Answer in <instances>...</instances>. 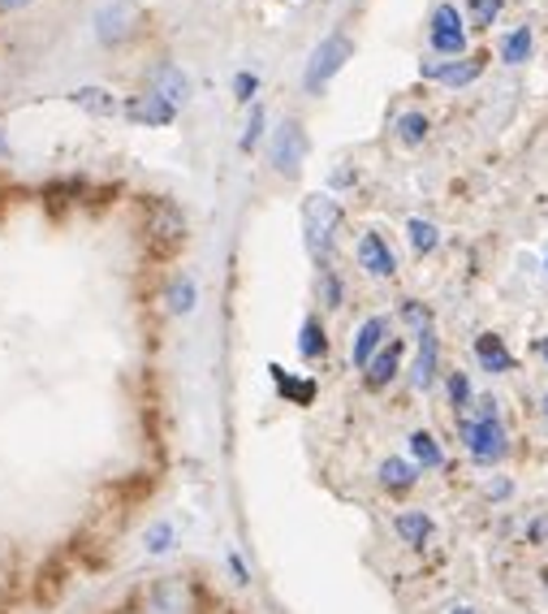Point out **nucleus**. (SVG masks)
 <instances>
[{
  "label": "nucleus",
  "instance_id": "11",
  "mask_svg": "<svg viewBox=\"0 0 548 614\" xmlns=\"http://www.w3.org/2000/svg\"><path fill=\"white\" fill-rule=\"evenodd\" d=\"M376 485L389 493V497H406V493L419 485V467H415V459H402V454L380 459V467H376Z\"/></svg>",
  "mask_w": 548,
  "mask_h": 614
},
{
  "label": "nucleus",
  "instance_id": "18",
  "mask_svg": "<svg viewBox=\"0 0 548 614\" xmlns=\"http://www.w3.org/2000/svg\"><path fill=\"white\" fill-rule=\"evenodd\" d=\"M475 364L484 372H493V376L514 372V355H509L506 338H501V333H479V338H475Z\"/></svg>",
  "mask_w": 548,
  "mask_h": 614
},
{
  "label": "nucleus",
  "instance_id": "17",
  "mask_svg": "<svg viewBox=\"0 0 548 614\" xmlns=\"http://www.w3.org/2000/svg\"><path fill=\"white\" fill-rule=\"evenodd\" d=\"M436 376H440V342H436V333H424L419 351H415V364H410V385L428 394L436 385Z\"/></svg>",
  "mask_w": 548,
  "mask_h": 614
},
{
  "label": "nucleus",
  "instance_id": "13",
  "mask_svg": "<svg viewBox=\"0 0 548 614\" xmlns=\"http://www.w3.org/2000/svg\"><path fill=\"white\" fill-rule=\"evenodd\" d=\"M484 74V57H454V61H424V79L440 87H467Z\"/></svg>",
  "mask_w": 548,
  "mask_h": 614
},
{
  "label": "nucleus",
  "instance_id": "32",
  "mask_svg": "<svg viewBox=\"0 0 548 614\" xmlns=\"http://www.w3.org/2000/svg\"><path fill=\"white\" fill-rule=\"evenodd\" d=\"M501 13V0H470V22L475 27H493Z\"/></svg>",
  "mask_w": 548,
  "mask_h": 614
},
{
  "label": "nucleus",
  "instance_id": "28",
  "mask_svg": "<svg viewBox=\"0 0 548 614\" xmlns=\"http://www.w3.org/2000/svg\"><path fill=\"white\" fill-rule=\"evenodd\" d=\"M397 316L406 321V329H410L415 338H424V333H432V308H424L419 299H402V308H397Z\"/></svg>",
  "mask_w": 548,
  "mask_h": 614
},
{
  "label": "nucleus",
  "instance_id": "33",
  "mask_svg": "<svg viewBox=\"0 0 548 614\" xmlns=\"http://www.w3.org/2000/svg\"><path fill=\"white\" fill-rule=\"evenodd\" d=\"M522 541H527V545H548V511H540V515H531V520H527V533H522Z\"/></svg>",
  "mask_w": 548,
  "mask_h": 614
},
{
  "label": "nucleus",
  "instance_id": "15",
  "mask_svg": "<svg viewBox=\"0 0 548 614\" xmlns=\"http://www.w3.org/2000/svg\"><path fill=\"white\" fill-rule=\"evenodd\" d=\"M268 376H273L276 394H281L285 403H294V407H312L315 399H319V385H315V376H298V372H285L281 364H268Z\"/></svg>",
  "mask_w": 548,
  "mask_h": 614
},
{
  "label": "nucleus",
  "instance_id": "26",
  "mask_svg": "<svg viewBox=\"0 0 548 614\" xmlns=\"http://www.w3.org/2000/svg\"><path fill=\"white\" fill-rule=\"evenodd\" d=\"M428 113H402L397 118V143H406V148H419L424 139H428Z\"/></svg>",
  "mask_w": 548,
  "mask_h": 614
},
{
  "label": "nucleus",
  "instance_id": "6",
  "mask_svg": "<svg viewBox=\"0 0 548 614\" xmlns=\"http://www.w3.org/2000/svg\"><path fill=\"white\" fill-rule=\"evenodd\" d=\"M351 57H354L351 36H328V40H319L312 52V61H307V70H303V87H307L312 95H319L328 82L337 79V70H342Z\"/></svg>",
  "mask_w": 548,
  "mask_h": 614
},
{
  "label": "nucleus",
  "instance_id": "14",
  "mask_svg": "<svg viewBox=\"0 0 548 614\" xmlns=\"http://www.w3.org/2000/svg\"><path fill=\"white\" fill-rule=\"evenodd\" d=\"M148 91H156V95H164L169 104H186L191 100V79L182 74V66H173V61H156L152 70H148Z\"/></svg>",
  "mask_w": 548,
  "mask_h": 614
},
{
  "label": "nucleus",
  "instance_id": "25",
  "mask_svg": "<svg viewBox=\"0 0 548 614\" xmlns=\"http://www.w3.org/2000/svg\"><path fill=\"white\" fill-rule=\"evenodd\" d=\"M445 394H449V407H454V415H467L470 403H475V390H470L467 372H449V376H445Z\"/></svg>",
  "mask_w": 548,
  "mask_h": 614
},
{
  "label": "nucleus",
  "instance_id": "24",
  "mask_svg": "<svg viewBox=\"0 0 548 614\" xmlns=\"http://www.w3.org/2000/svg\"><path fill=\"white\" fill-rule=\"evenodd\" d=\"M406 239H410V246H415L419 255H432V251L440 246V230H436L432 221H424V217H410V221H406Z\"/></svg>",
  "mask_w": 548,
  "mask_h": 614
},
{
  "label": "nucleus",
  "instance_id": "37",
  "mask_svg": "<svg viewBox=\"0 0 548 614\" xmlns=\"http://www.w3.org/2000/svg\"><path fill=\"white\" fill-rule=\"evenodd\" d=\"M354 182V169H337V173H333V187H351Z\"/></svg>",
  "mask_w": 548,
  "mask_h": 614
},
{
  "label": "nucleus",
  "instance_id": "16",
  "mask_svg": "<svg viewBox=\"0 0 548 614\" xmlns=\"http://www.w3.org/2000/svg\"><path fill=\"white\" fill-rule=\"evenodd\" d=\"M402 355H406V346L402 342H385V351L363 369V385L372 390V394H380V390H389L393 381H397V372H402Z\"/></svg>",
  "mask_w": 548,
  "mask_h": 614
},
{
  "label": "nucleus",
  "instance_id": "23",
  "mask_svg": "<svg viewBox=\"0 0 548 614\" xmlns=\"http://www.w3.org/2000/svg\"><path fill=\"white\" fill-rule=\"evenodd\" d=\"M74 104L87 109V113H95V118H113V113H121L113 91H104V87H79V91H74Z\"/></svg>",
  "mask_w": 548,
  "mask_h": 614
},
{
  "label": "nucleus",
  "instance_id": "3",
  "mask_svg": "<svg viewBox=\"0 0 548 614\" xmlns=\"http://www.w3.org/2000/svg\"><path fill=\"white\" fill-rule=\"evenodd\" d=\"M458 437H463V451L479 463V467H497L509 459V433L501 424V415H488V420H475V415H458Z\"/></svg>",
  "mask_w": 548,
  "mask_h": 614
},
{
  "label": "nucleus",
  "instance_id": "35",
  "mask_svg": "<svg viewBox=\"0 0 548 614\" xmlns=\"http://www.w3.org/2000/svg\"><path fill=\"white\" fill-rule=\"evenodd\" d=\"M484 497H488L493 506H497V502H509V497H514V481H509V476H493V481L484 485Z\"/></svg>",
  "mask_w": 548,
  "mask_h": 614
},
{
  "label": "nucleus",
  "instance_id": "10",
  "mask_svg": "<svg viewBox=\"0 0 548 614\" xmlns=\"http://www.w3.org/2000/svg\"><path fill=\"white\" fill-rule=\"evenodd\" d=\"M385 342H389V316H367L351 342V364L363 372L380 351H385Z\"/></svg>",
  "mask_w": 548,
  "mask_h": 614
},
{
  "label": "nucleus",
  "instance_id": "1",
  "mask_svg": "<svg viewBox=\"0 0 548 614\" xmlns=\"http://www.w3.org/2000/svg\"><path fill=\"white\" fill-rule=\"evenodd\" d=\"M186 234H191L186 212L173 204V200L152 195V200L143 204V243H148L152 255H160V260H173V255L186 246Z\"/></svg>",
  "mask_w": 548,
  "mask_h": 614
},
{
  "label": "nucleus",
  "instance_id": "7",
  "mask_svg": "<svg viewBox=\"0 0 548 614\" xmlns=\"http://www.w3.org/2000/svg\"><path fill=\"white\" fill-rule=\"evenodd\" d=\"M432 52H440V57H449V61L467 52L463 18H458V9H454V4H440V9L432 13Z\"/></svg>",
  "mask_w": 548,
  "mask_h": 614
},
{
  "label": "nucleus",
  "instance_id": "22",
  "mask_svg": "<svg viewBox=\"0 0 548 614\" xmlns=\"http://www.w3.org/2000/svg\"><path fill=\"white\" fill-rule=\"evenodd\" d=\"M95 36H100V43H125V36H130V13H125L121 4L100 9V18H95Z\"/></svg>",
  "mask_w": 548,
  "mask_h": 614
},
{
  "label": "nucleus",
  "instance_id": "4",
  "mask_svg": "<svg viewBox=\"0 0 548 614\" xmlns=\"http://www.w3.org/2000/svg\"><path fill=\"white\" fill-rule=\"evenodd\" d=\"M148 614H199V588L182 572H164L143 593Z\"/></svg>",
  "mask_w": 548,
  "mask_h": 614
},
{
  "label": "nucleus",
  "instance_id": "12",
  "mask_svg": "<svg viewBox=\"0 0 548 614\" xmlns=\"http://www.w3.org/2000/svg\"><path fill=\"white\" fill-rule=\"evenodd\" d=\"M393 533L397 541L406 545V550H428L432 541H436V520H432L428 511H397L393 515Z\"/></svg>",
  "mask_w": 548,
  "mask_h": 614
},
{
  "label": "nucleus",
  "instance_id": "21",
  "mask_svg": "<svg viewBox=\"0 0 548 614\" xmlns=\"http://www.w3.org/2000/svg\"><path fill=\"white\" fill-rule=\"evenodd\" d=\"M298 355L307 360V364H319L324 355H328V329L319 316H307L303 329H298Z\"/></svg>",
  "mask_w": 548,
  "mask_h": 614
},
{
  "label": "nucleus",
  "instance_id": "41",
  "mask_svg": "<svg viewBox=\"0 0 548 614\" xmlns=\"http://www.w3.org/2000/svg\"><path fill=\"white\" fill-rule=\"evenodd\" d=\"M0 157H9V139L4 134H0Z\"/></svg>",
  "mask_w": 548,
  "mask_h": 614
},
{
  "label": "nucleus",
  "instance_id": "34",
  "mask_svg": "<svg viewBox=\"0 0 548 614\" xmlns=\"http://www.w3.org/2000/svg\"><path fill=\"white\" fill-rule=\"evenodd\" d=\"M255 91H260V79H255L251 70H242V74L234 79V100L237 104H251V100H255Z\"/></svg>",
  "mask_w": 548,
  "mask_h": 614
},
{
  "label": "nucleus",
  "instance_id": "31",
  "mask_svg": "<svg viewBox=\"0 0 548 614\" xmlns=\"http://www.w3.org/2000/svg\"><path fill=\"white\" fill-rule=\"evenodd\" d=\"M173 536H177L173 520H156V524L148 529V541H143V550H148V554H169V550H173Z\"/></svg>",
  "mask_w": 548,
  "mask_h": 614
},
{
  "label": "nucleus",
  "instance_id": "38",
  "mask_svg": "<svg viewBox=\"0 0 548 614\" xmlns=\"http://www.w3.org/2000/svg\"><path fill=\"white\" fill-rule=\"evenodd\" d=\"M536 355H540V360L548 364V338H536Z\"/></svg>",
  "mask_w": 548,
  "mask_h": 614
},
{
  "label": "nucleus",
  "instance_id": "5",
  "mask_svg": "<svg viewBox=\"0 0 548 614\" xmlns=\"http://www.w3.org/2000/svg\"><path fill=\"white\" fill-rule=\"evenodd\" d=\"M307 152H312V139H307L303 122H294V118H285V122L273 130V139H268V164H273V173L290 178V182L303 173Z\"/></svg>",
  "mask_w": 548,
  "mask_h": 614
},
{
  "label": "nucleus",
  "instance_id": "29",
  "mask_svg": "<svg viewBox=\"0 0 548 614\" xmlns=\"http://www.w3.org/2000/svg\"><path fill=\"white\" fill-rule=\"evenodd\" d=\"M527 57H531V31L518 27V31H509L506 40H501V61L506 66H522Z\"/></svg>",
  "mask_w": 548,
  "mask_h": 614
},
{
  "label": "nucleus",
  "instance_id": "20",
  "mask_svg": "<svg viewBox=\"0 0 548 614\" xmlns=\"http://www.w3.org/2000/svg\"><path fill=\"white\" fill-rule=\"evenodd\" d=\"M406 446H410V459H415L419 472H440V467H445V451H440L436 433H428V429H415V433L406 437Z\"/></svg>",
  "mask_w": 548,
  "mask_h": 614
},
{
  "label": "nucleus",
  "instance_id": "30",
  "mask_svg": "<svg viewBox=\"0 0 548 614\" xmlns=\"http://www.w3.org/2000/svg\"><path fill=\"white\" fill-rule=\"evenodd\" d=\"M264 122H268V118H264V109L255 104L251 118H246V130L237 134V152H242V157H251V152L260 148V139H264Z\"/></svg>",
  "mask_w": 548,
  "mask_h": 614
},
{
  "label": "nucleus",
  "instance_id": "19",
  "mask_svg": "<svg viewBox=\"0 0 548 614\" xmlns=\"http://www.w3.org/2000/svg\"><path fill=\"white\" fill-rule=\"evenodd\" d=\"M164 308L173 312V316H191L199 308V282L191 273H173L169 278V286H164Z\"/></svg>",
  "mask_w": 548,
  "mask_h": 614
},
{
  "label": "nucleus",
  "instance_id": "40",
  "mask_svg": "<svg viewBox=\"0 0 548 614\" xmlns=\"http://www.w3.org/2000/svg\"><path fill=\"white\" fill-rule=\"evenodd\" d=\"M449 614H479V611H470V606H449Z\"/></svg>",
  "mask_w": 548,
  "mask_h": 614
},
{
  "label": "nucleus",
  "instance_id": "42",
  "mask_svg": "<svg viewBox=\"0 0 548 614\" xmlns=\"http://www.w3.org/2000/svg\"><path fill=\"white\" fill-rule=\"evenodd\" d=\"M540 415H545V420H548V394H545V399H540Z\"/></svg>",
  "mask_w": 548,
  "mask_h": 614
},
{
  "label": "nucleus",
  "instance_id": "2",
  "mask_svg": "<svg viewBox=\"0 0 548 614\" xmlns=\"http://www.w3.org/2000/svg\"><path fill=\"white\" fill-rule=\"evenodd\" d=\"M342 221L346 212L333 195H307L303 204V243H307V255L315 260V269L333 264V246H337V234H342Z\"/></svg>",
  "mask_w": 548,
  "mask_h": 614
},
{
  "label": "nucleus",
  "instance_id": "9",
  "mask_svg": "<svg viewBox=\"0 0 548 614\" xmlns=\"http://www.w3.org/2000/svg\"><path fill=\"white\" fill-rule=\"evenodd\" d=\"M121 113H125L134 125H173L177 104H169V100L156 95V91H134V95L121 104Z\"/></svg>",
  "mask_w": 548,
  "mask_h": 614
},
{
  "label": "nucleus",
  "instance_id": "8",
  "mask_svg": "<svg viewBox=\"0 0 548 614\" xmlns=\"http://www.w3.org/2000/svg\"><path fill=\"white\" fill-rule=\"evenodd\" d=\"M354 260H358V269L372 273V278H393V273H397V255H393L389 239H385L380 230H367V234L358 239Z\"/></svg>",
  "mask_w": 548,
  "mask_h": 614
},
{
  "label": "nucleus",
  "instance_id": "39",
  "mask_svg": "<svg viewBox=\"0 0 548 614\" xmlns=\"http://www.w3.org/2000/svg\"><path fill=\"white\" fill-rule=\"evenodd\" d=\"M22 4H31V0H0V9L9 13V9H22Z\"/></svg>",
  "mask_w": 548,
  "mask_h": 614
},
{
  "label": "nucleus",
  "instance_id": "27",
  "mask_svg": "<svg viewBox=\"0 0 548 614\" xmlns=\"http://www.w3.org/2000/svg\"><path fill=\"white\" fill-rule=\"evenodd\" d=\"M315 286H319V299H324V308H342L346 303V282L333 273V264H324V269H315Z\"/></svg>",
  "mask_w": 548,
  "mask_h": 614
},
{
  "label": "nucleus",
  "instance_id": "36",
  "mask_svg": "<svg viewBox=\"0 0 548 614\" xmlns=\"http://www.w3.org/2000/svg\"><path fill=\"white\" fill-rule=\"evenodd\" d=\"M225 567H230V575H234V584H251V567H246V558H242V554H230V558H225Z\"/></svg>",
  "mask_w": 548,
  "mask_h": 614
},
{
  "label": "nucleus",
  "instance_id": "43",
  "mask_svg": "<svg viewBox=\"0 0 548 614\" xmlns=\"http://www.w3.org/2000/svg\"><path fill=\"white\" fill-rule=\"evenodd\" d=\"M540 580H545V588H548V572H545V575H540Z\"/></svg>",
  "mask_w": 548,
  "mask_h": 614
}]
</instances>
